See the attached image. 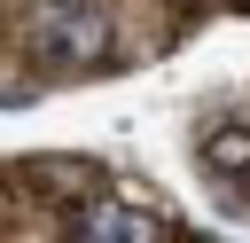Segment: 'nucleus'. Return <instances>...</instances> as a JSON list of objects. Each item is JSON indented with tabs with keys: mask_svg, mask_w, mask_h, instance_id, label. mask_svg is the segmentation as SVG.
I'll use <instances>...</instances> for the list:
<instances>
[{
	"mask_svg": "<svg viewBox=\"0 0 250 243\" xmlns=\"http://www.w3.org/2000/svg\"><path fill=\"white\" fill-rule=\"evenodd\" d=\"M195 243H203V235H195Z\"/></svg>",
	"mask_w": 250,
	"mask_h": 243,
	"instance_id": "4",
	"label": "nucleus"
},
{
	"mask_svg": "<svg viewBox=\"0 0 250 243\" xmlns=\"http://www.w3.org/2000/svg\"><path fill=\"white\" fill-rule=\"evenodd\" d=\"M203 172L250 188V125H211V133H203Z\"/></svg>",
	"mask_w": 250,
	"mask_h": 243,
	"instance_id": "3",
	"label": "nucleus"
},
{
	"mask_svg": "<svg viewBox=\"0 0 250 243\" xmlns=\"http://www.w3.org/2000/svg\"><path fill=\"white\" fill-rule=\"evenodd\" d=\"M31 55L39 71H86L109 55V8L102 0H39L31 8Z\"/></svg>",
	"mask_w": 250,
	"mask_h": 243,
	"instance_id": "1",
	"label": "nucleus"
},
{
	"mask_svg": "<svg viewBox=\"0 0 250 243\" xmlns=\"http://www.w3.org/2000/svg\"><path fill=\"white\" fill-rule=\"evenodd\" d=\"M70 243H164V227L141 212V204H117V196H94L78 219H70Z\"/></svg>",
	"mask_w": 250,
	"mask_h": 243,
	"instance_id": "2",
	"label": "nucleus"
}]
</instances>
